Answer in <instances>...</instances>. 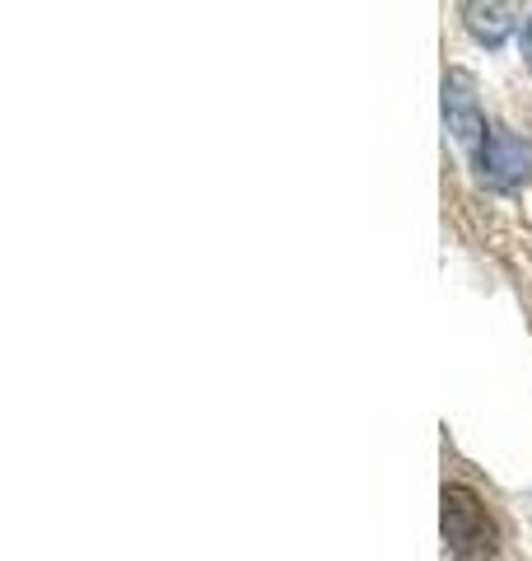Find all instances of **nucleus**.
Listing matches in <instances>:
<instances>
[{
    "mask_svg": "<svg viewBox=\"0 0 532 561\" xmlns=\"http://www.w3.org/2000/svg\"><path fill=\"white\" fill-rule=\"evenodd\" d=\"M439 524H443V542H449L453 561H490L495 557V519L482 505V496L467 486H443L439 496Z\"/></svg>",
    "mask_w": 532,
    "mask_h": 561,
    "instance_id": "f257e3e1",
    "label": "nucleus"
},
{
    "mask_svg": "<svg viewBox=\"0 0 532 561\" xmlns=\"http://www.w3.org/2000/svg\"><path fill=\"white\" fill-rule=\"evenodd\" d=\"M476 169H482V179L490 187H519V183H528L532 179V140L490 127L482 154H476Z\"/></svg>",
    "mask_w": 532,
    "mask_h": 561,
    "instance_id": "f03ea898",
    "label": "nucleus"
},
{
    "mask_svg": "<svg viewBox=\"0 0 532 561\" xmlns=\"http://www.w3.org/2000/svg\"><path fill=\"white\" fill-rule=\"evenodd\" d=\"M443 122H449V131H453L458 146L472 150V154H482L490 127H486L482 108H476L472 80H467V76H458V70H453V76H443Z\"/></svg>",
    "mask_w": 532,
    "mask_h": 561,
    "instance_id": "7ed1b4c3",
    "label": "nucleus"
},
{
    "mask_svg": "<svg viewBox=\"0 0 532 561\" xmlns=\"http://www.w3.org/2000/svg\"><path fill=\"white\" fill-rule=\"evenodd\" d=\"M467 14V28H472V38L476 43H486V47H500L513 28H519V20H513V5H463Z\"/></svg>",
    "mask_w": 532,
    "mask_h": 561,
    "instance_id": "20e7f679",
    "label": "nucleus"
}]
</instances>
